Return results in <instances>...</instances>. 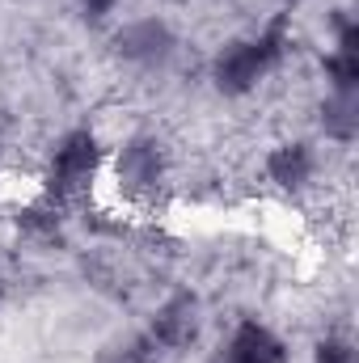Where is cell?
Instances as JSON below:
<instances>
[{"label": "cell", "instance_id": "6da1fadb", "mask_svg": "<svg viewBox=\"0 0 359 363\" xmlns=\"http://www.w3.org/2000/svg\"><path fill=\"white\" fill-rule=\"evenodd\" d=\"M287 47H292L287 13L270 17L267 26H263L258 34H250V38L224 43V47L216 51V60H211V81H216V89L228 93V97H241V93L258 89V81L270 77V72L283 64Z\"/></svg>", "mask_w": 359, "mask_h": 363}, {"label": "cell", "instance_id": "7a4b0ae2", "mask_svg": "<svg viewBox=\"0 0 359 363\" xmlns=\"http://www.w3.org/2000/svg\"><path fill=\"white\" fill-rule=\"evenodd\" d=\"M97 165H101V144L89 127H77L68 131L55 152H51V169H47V190L55 199H77L89 190V182L97 178Z\"/></svg>", "mask_w": 359, "mask_h": 363}, {"label": "cell", "instance_id": "3957f363", "mask_svg": "<svg viewBox=\"0 0 359 363\" xmlns=\"http://www.w3.org/2000/svg\"><path fill=\"white\" fill-rule=\"evenodd\" d=\"M199 325H203V317H199V296H194V291H174V296L153 313L148 338H153L157 351H186V347H194Z\"/></svg>", "mask_w": 359, "mask_h": 363}, {"label": "cell", "instance_id": "277c9868", "mask_svg": "<svg viewBox=\"0 0 359 363\" xmlns=\"http://www.w3.org/2000/svg\"><path fill=\"white\" fill-rule=\"evenodd\" d=\"M114 174L118 186L127 194H153L161 182H165V152L153 135H131L118 157H114Z\"/></svg>", "mask_w": 359, "mask_h": 363}, {"label": "cell", "instance_id": "5b68a950", "mask_svg": "<svg viewBox=\"0 0 359 363\" xmlns=\"http://www.w3.org/2000/svg\"><path fill=\"white\" fill-rule=\"evenodd\" d=\"M114 47H118V55L131 60V64H161V60H170V51H174V34H170L165 21L144 17V21H127V26L114 34Z\"/></svg>", "mask_w": 359, "mask_h": 363}, {"label": "cell", "instance_id": "8992f818", "mask_svg": "<svg viewBox=\"0 0 359 363\" xmlns=\"http://www.w3.org/2000/svg\"><path fill=\"white\" fill-rule=\"evenodd\" d=\"M224 355H228V363H287V347H283V338H279L270 325L245 317V321L228 334Z\"/></svg>", "mask_w": 359, "mask_h": 363}, {"label": "cell", "instance_id": "52a82bcc", "mask_svg": "<svg viewBox=\"0 0 359 363\" xmlns=\"http://www.w3.org/2000/svg\"><path fill=\"white\" fill-rule=\"evenodd\" d=\"M313 169H317V157H313L309 144H279V148L270 152V161H267L270 182L283 186V190L309 186V182H313Z\"/></svg>", "mask_w": 359, "mask_h": 363}, {"label": "cell", "instance_id": "ba28073f", "mask_svg": "<svg viewBox=\"0 0 359 363\" xmlns=\"http://www.w3.org/2000/svg\"><path fill=\"white\" fill-rule=\"evenodd\" d=\"M359 93H330L326 110H321V127L330 140L338 144H351L355 140V127H359Z\"/></svg>", "mask_w": 359, "mask_h": 363}, {"label": "cell", "instance_id": "9c48e42d", "mask_svg": "<svg viewBox=\"0 0 359 363\" xmlns=\"http://www.w3.org/2000/svg\"><path fill=\"white\" fill-rule=\"evenodd\" d=\"M101 363H157V347H153L148 334H136V338L118 342L114 351H106V359Z\"/></svg>", "mask_w": 359, "mask_h": 363}, {"label": "cell", "instance_id": "30bf717a", "mask_svg": "<svg viewBox=\"0 0 359 363\" xmlns=\"http://www.w3.org/2000/svg\"><path fill=\"white\" fill-rule=\"evenodd\" d=\"M313 363H355V347H351V338H343V334H326V338L313 347Z\"/></svg>", "mask_w": 359, "mask_h": 363}, {"label": "cell", "instance_id": "8fae6325", "mask_svg": "<svg viewBox=\"0 0 359 363\" xmlns=\"http://www.w3.org/2000/svg\"><path fill=\"white\" fill-rule=\"evenodd\" d=\"M77 4H81L89 17H110V13L118 9V0H77Z\"/></svg>", "mask_w": 359, "mask_h": 363}, {"label": "cell", "instance_id": "7c38bea8", "mask_svg": "<svg viewBox=\"0 0 359 363\" xmlns=\"http://www.w3.org/2000/svg\"><path fill=\"white\" fill-rule=\"evenodd\" d=\"M203 363H228V355H224V347H216V351H211V355H207Z\"/></svg>", "mask_w": 359, "mask_h": 363}, {"label": "cell", "instance_id": "4fadbf2b", "mask_svg": "<svg viewBox=\"0 0 359 363\" xmlns=\"http://www.w3.org/2000/svg\"><path fill=\"white\" fill-rule=\"evenodd\" d=\"M170 4H182V0H170Z\"/></svg>", "mask_w": 359, "mask_h": 363}, {"label": "cell", "instance_id": "5bb4252c", "mask_svg": "<svg viewBox=\"0 0 359 363\" xmlns=\"http://www.w3.org/2000/svg\"><path fill=\"white\" fill-rule=\"evenodd\" d=\"M292 4H296V0H292Z\"/></svg>", "mask_w": 359, "mask_h": 363}]
</instances>
